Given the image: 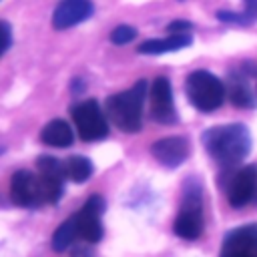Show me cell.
<instances>
[{"instance_id":"3957f363","label":"cell","mask_w":257,"mask_h":257,"mask_svg":"<svg viewBox=\"0 0 257 257\" xmlns=\"http://www.w3.org/2000/svg\"><path fill=\"white\" fill-rule=\"evenodd\" d=\"M147 98V82L139 80L131 88L106 98L104 114L124 133H137L143 124V104Z\"/></svg>"},{"instance_id":"e0dca14e","label":"cell","mask_w":257,"mask_h":257,"mask_svg":"<svg viewBox=\"0 0 257 257\" xmlns=\"http://www.w3.org/2000/svg\"><path fill=\"white\" fill-rule=\"evenodd\" d=\"M64 171H66V179H70L74 183H84L92 175V163L86 157L74 155L64 161Z\"/></svg>"},{"instance_id":"9a60e30c","label":"cell","mask_w":257,"mask_h":257,"mask_svg":"<svg viewBox=\"0 0 257 257\" xmlns=\"http://www.w3.org/2000/svg\"><path fill=\"white\" fill-rule=\"evenodd\" d=\"M40 139H42V143L48 145V147L66 149L68 145H72L74 135H72V128H70V124H68L66 120L54 118V120H50V122L42 128Z\"/></svg>"},{"instance_id":"8fae6325","label":"cell","mask_w":257,"mask_h":257,"mask_svg":"<svg viewBox=\"0 0 257 257\" xmlns=\"http://www.w3.org/2000/svg\"><path fill=\"white\" fill-rule=\"evenodd\" d=\"M255 193H257V167L247 165L239 169L229 183V189H227L229 205L235 209L245 207L255 199Z\"/></svg>"},{"instance_id":"ac0fdd59","label":"cell","mask_w":257,"mask_h":257,"mask_svg":"<svg viewBox=\"0 0 257 257\" xmlns=\"http://www.w3.org/2000/svg\"><path fill=\"white\" fill-rule=\"evenodd\" d=\"M231 102L235 106H253V96H251V90L249 86L243 82V80H233L231 82Z\"/></svg>"},{"instance_id":"7a4b0ae2","label":"cell","mask_w":257,"mask_h":257,"mask_svg":"<svg viewBox=\"0 0 257 257\" xmlns=\"http://www.w3.org/2000/svg\"><path fill=\"white\" fill-rule=\"evenodd\" d=\"M203 143L211 159L223 169L239 165L251 151L249 128L241 122L213 126L203 135Z\"/></svg>"},{"instance_id":"7c38bea8","label":"cell","mask_w":257,"mask_h":257,"mask_svg":"<svg viewBox=\"0 0 257 257\" xmlns=\"http://www.w3.org/2000/svg\"><path fill=\"white\" fill-rule=\"evenodd\" d=\"M94 12L92 0H60L52 12V26L56 30L72 28L88 20Z\"/></svg>"},{"instance_id":"5bb4252c","label":"cell","mask_w":257,"mask_h":257,"mask_svg":"<svg viewBox=\"0 0 257 257\" xmlns=\"http://www.w3.org/2000/svg\"><path fill=\"white\" fill-rule=\"evenodd\" d=\"M193 42L191 34L185 32V34H169L167 38H151V40H145L137 50L141 54H165V52H175V50H181L185 46H189Z\"/></svg>"},{"instance_id":"d6986e66","label":"cell","mask_w":257,"mask_h":257,"mask_svg":"<svg viewBox=\"0 0 257 257\" xmlns=\"http://www.w3.org/2000/svg\"><path fill=\"white\" fill-rule=\"evenodd\" d=\"M135 38H137V30L128 24H120V26L112 28V32H110V42L112 44H128Z\"/></svg>"},{"instance_id":"44dd1931","label":"cell","mask_w":257,"mask_h":257,"mask_svg":"<svg viewBox=\"0 0 257 257\" xmlns=\"http://www.w3.org/2000/svg\"><path fill=\"white\" fill-rule=\"evenodd\" d=\"M193 24L189 20H173L169 26H167V32L171 34H185V32H191Z\"/></svg>"},{"instance_id":"2e32d148","label":"cell","mask_w":257,"mask_h":257,"mask_svg":"<svg viewBox=\"0 0 257 257\" xmlns=\"http://www.w3.org/2000/svg\"><path fill=\"white\" fill-rule=\"evenodd\" d=\"M243 4H245L243 12L219 10L215 16H217L221 22H231V24H241V26L253 24V22L257 20V0H243Z\"/></svg>"},{"instance_id":"ba28073f","label":"cell","mask_w":257,"mask_h":257,"mask_svg":"<svg viewBox=\"0 0 257 257\" xmlns=\"http://www.w3.org/2000/svg\"><path fill=\"white\" fill-rule=\"evenodd\" d=\"M149 96H151V116L161 124H173L177 120V108L169 78L157 76L149 88Z\"/></svg>"},{"instance_id":"6da1fadb","label":"cell","mask_w":257,"mask_h":257,"mask_svg":"<svg viewBox=\"0 0 257 257\" xmlns=\"http://www.w3.org/2000/svg\"><path fill=\"white\" fill-rule=\"evenodd\" d=\"M104 211V201L100 195H92L78 213L68 217L52 235V249L66 251L76 239H84L88 243H96L102 237L100 215Z\"/></svg>"},{"instance_id":"7402d4cb","label":"cell","mask_w":257,"mask_h":257,"mask_svg":"<svg viewBox=\"0 0 257 257\" xmlns=\"http://www.w3.org/2000/svg\"><path fill=\"white\" fill-rule=\"evenodd\" d=\"M72 257H94V253H92L88 247L78 245V247H74V249H72Z\"/></svg>"},{"instance_id":"52a82bcc","label":"cell","mask_w":257,"mask_h":257,"mask_svg":"<svg viewBox=\"0 0 257 257\" xmlns=\"http://www.w3.org/2000/svg\"><path fill=\"white\" fill-rule=\"evenodd\" d=\"M10 197L18 207H38L46 205L42 181L30 171H16L10 181Z\"/></svg>"},{"instance_id":"9c48e42d","label":"cell","mask_w":257,"mask_h":257,"mask_svg":"<svg viewBox=\"0 0 257 257\" xmlns=\"http://www.w3.org/2000/svg\"><path fill=\"white\" fill-rule=\"evenodd\" d=\"M221 257H257V223L229 231L223 239Z\"/></svg>"},{"instance_id":"8992f818","label":"cell","mask_w":257,"mask_h":257,"mask_svg":"<svg viewBox=\"0 0 257 257\" xmlns=\"http://www.w3.org/2000/svg\"><path fill=\"white\" fill-rule=\"evenodd\" d=\"M74 126L82 141H100L108 135V122L100 104L92 98L82 100L70 108Z\"/></svg>"},{"instance_id":"277c9868","label":"cell","mask_w":257,"mask_h":257,"mask_svg":"<svg viewBox=\"0 0 257 257\" xmlns=\"http://www.w3.org/2000/svg\"><path fill=\"white\" fill-rule=\"evenodd\" d=\"M185 92L191 104L201 112L217 110L225 100L223 82L209 70H193L185 80Z\"/></svg>"},{"instance_id":"4fadbf2b","label":"cell","mask_w":257,"mask_h":257,"mask_svg":"<svg viewBox=\"0 0 257 257\" xmlns=\"http://www.w3.org/2000/svg\"><path fill=\"white\" fill-rule=\"evenodd\" d=\"M151 153L155 155V159L169 169L179 167L187 155H189V143L183 137H165L161 141H157L151 149Z\"/></svg>"},{"instance_id":"5b68a950","label":"cell","mask_w":257,"mask_h":257,"mask_svg":"<svg viewBox=\"0 0 257 257\" xmlns=\"http://www.w3.org/2000/svg\"><path fill=\"white\" fill-rule=\"evenodd\" d=\"M203 231V205H201V189L195 181L185 187V199L175 221V233L181 239H197Z\"/></svg>"},{"instance_id":"ffe728a7","label":"cell","mask_w":257,"mask_h":257,"mask_svg":"<svg viewBox=\"0 0 257 257\" xmlns=\"http://www.w3.org/2000/svg\"><path fill=\"white\" fill-rule=\"evenodd\" d=\"M10 44H12V28L6 20L0 18V56L10 48Z\"/></svg>"},{"instance_id":"30bf717a","label":"cell","mask_w":257,"mask_h":257,"mask_svg":"<svg viewBox=\"0 0 257 257\" xmlns=\"http://www.w3.org/2000/svg\"><path fill=\"white\" fill-rule=\"evenodd\" d=\"M36 167H38V177L42 181L46 203H56L64 191V177H66L64 163H60L54 157L44 155L36 159Z\"/></svg>"}]
</instances>
